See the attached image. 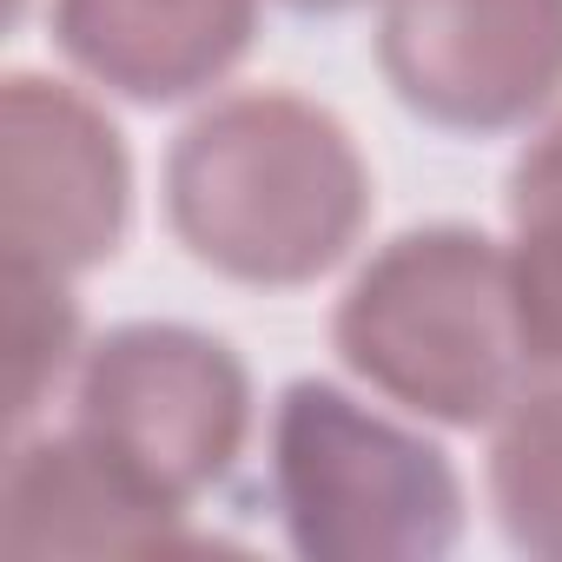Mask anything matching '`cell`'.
<instances>
[{
    "mask_svg": "<svg viewBox=\"0 0 562 562\" xmlns=\"http://www.w3.org/2000/svg\"><path fill=\"white\" fill-rule=\"evenodd\" d=\"M378 67L443 133L529 126L562 93V0H391Z\"/></svg>",
    "mask_w": 562,
    "mask_h": 562,
    "instance_id": "obj_6",
    "label": "cell"
},
{
    "mask_svg": "<svg viewBox=\"0 0 562 562\" xmlns=\"http://www.w3.org/2000/svg\"><path fill=\"white\" fill-rule=\"evenodd\" d=\"M179 245L238 285H312L351 258L371 218V166L351 126L299 93L212 100L166 153Z\"/></svg>",
    "mask_w": 562,
    "mask_h": 562,
    "instance_id": "obj_1",
    "label": "cell"
},
{
    "mask_svg": "<svg viewBox=\"0 0 562 562\" xmlns=\"http://www.w3.org/2000/svg\"><path fill=\"white\" fill-rule=\"evenodd\" d=\"M271 503L312 562H437L463 542L457 463L318 378L271 411Z\"/></svg>",
    "mask_w": 562,
    "mask_h": 562,
    "instance_id": "obj_3",
    "label": "cell"
},
{
    "mask_svg": "<svg viewBox=\"0 0 562 562\" xmlns=\"http://www.w3.org/2000/svg\"><path fill=\"white\" fill-rule=\"evenodd\" d=\"M496 522L522 555L562 562V384L522 391L490 450Z\"/></svg>",
    "mask_w": 562,
    "mask_h": 562,
    "instance_id": "obj_10",
    "label": "cell"
},
{
    "mask_svg": "<svg viewBox=\"0 0 562 562\" xmlns=\"http://www.w3.org/2000/svg\"><path fill=\"white\" fill-rule=\"evenodd\" d=\"M509 271L536 371H562V120H549L509 172Z\"/></svg>",
    "mask_w": 562,
    "mask_h": 562,
    "instance_id": "obj_9",
    "label": "cell"
},
{
    "mask_svg": "<svg viewBox=\"0 0 562 562\" xmlns=\"http://www.w3.org/2000/svg\"><path fill=\"white\" fill-rule=\"evenodd\" d=\"M292 14H351V8H364V0H285Z\"/></svg>",
    "mask_w": 562,
    "mask_h": 562,
    "instance_id": "obj_12",
    "label": "cell"
},
{
    "mask_svg": "<svg viewBox=\"0 0 562 562\" xmlns=\"http://www.w3.org/2000/svg\"><path fill=\"white\" fill-rule=\"evenodd\" d=\"M133 218L120 126L74 87L14 74L0 87V245L14 271L80 278L106 265Z\"/></svg>",
    "mask_w": 562,
    "mask_h": 562,
    "instance_id": "obj_5",
    "label": "cell"
},
{
    "mask_svg": "<svg viewBox=\"0 0 562 562\" xmlns=\"http://www.w3.org/2000/svg\"><path fill=\"white\" fill-rule=\"evenodd\" d=\"M331 345L371 391L450 430L503 424L536 371L509 251L470 225L391 238L338 299Z\"/></svg>",
    "mask_w": 562,
    "mask_h": 562,
    "instance_id": "obj_2",
    "label": "cell"
},
{
    "mask_svg": "<svg viewBox=\"0 0 562 562\" xmlns=\"http://www.w3.org/2000/svg\"><path fill=\"white\" fill-rule=\"evenodd\" d=\"M8 351H14V424H34V411L80 351V305L67 299V278L8 265Z\"/></svg>",
    "mask_w": 562,
    "mask_h": 562,
    "instance_id": "obj_11",
    "label": "cell"
},
{
    "mask_svg": "<svg viewBox=\"0 0 562 562\" xmlns=\"http://www.w3.org/2000/svg\"><path fill=\"white\" fill-rule=\"evenodd\" d=\"M258 34V0H54L60 54L133 106L218 87Z\"/></svg>",
    "mask_w": 562,
    "mask_h": 562,
    "instance_id": "obj_7",
    "label": "cell"
},
{
    "mask_svg": "<svg viewBox=\"0 0 562 562\" xmlns=\"http://www.w3.org/2000/svg\"><path fill=\"white\" fill-rule=\"evenodd\" d=\"M8 549H172L186 542V516L133 483L87 430L21 437L8 463Z\"/></svg>",
    "mask_w": 562,
    "mask_h": 562,
    "instance_id": "obj_8",
    "label": "cell"
},
{
    "mask_svg": "<svg viewBox=\"0 0 562 562\" xmlns=\"http://www.w3.org/2000/svg\"><path fill=\"white\" fill-rule=\"evenodd\" d=\"M74 430H87L133 483L186 516L245 457L251 378L212 331L120 325L80 364Z\"/></svg>",
    "mask_w": 562,
    "mask_h": 562,
    "instance_id": "obj_4",
    "label": "cell"
}]
</instances>
